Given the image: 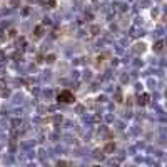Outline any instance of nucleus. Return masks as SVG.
Masks as SVG:
<instances>
[{
    "mask_svg": "<svg viewBox=\"0 0 167 167\" xmlns=\"http://www.w3.org/2000/svg\"><path fill=\"white\" fill-rule=\"evenodd\" d=\"M57 99L60 100V102H64V104H70V102L75 100V97H74V94L70 90H62V92L57 95Z\"/></svg>",
    "mask_w": 167,
    "mask_h": 167,
    "instance_id": "obj_1",
    "label": "nucleus"
},
{
    "mask_svg": "<svg viewBox=\"0 0 167 167\" xmlns=\"http://www.w3.org/2000/svg\"><path fill=\"white\" fill-rule=\"evenodd\" d=\"M149 99H151L149 94H144L142 97H139V104H141V105H147V104H149Z\"/></svg>",
    "mask_w": 167,
    "mask_h": 167,
    "instance_id": "obj_2",
    "label": "nucleus"
},
{
    "mask_svg": "<svg viewBox=\"0 0 167 167\" xmlns=\"http://www.w3.org/2000/svg\"><path fill=\"white\" fill-rule=\"evenodd\" d=\"M154 50L161 54L162 50H164V42H162V40H159V42H157V44H156V47H154Z\"/></svg>",
    "mask_w": 167,
    "mask_h": 167,
    "instance_id": "obj_3",
    "label": "nucleus"
},
{
    "mask_svg": "<svg viewBox=\"0 0 167 167\" xmlns=\"http://www.w3.org/2000/svg\"><path fill=\"white\" fill-rule=\"evenodd\" d=\"M114 144H109V146H107V147H105V154H109V152H112V151H114Z\"/></svg>",
    "mask_w": 167,
    "mask_h": 167,
    "instance_id": "obj_4",
    "label": "nucleus"
},
{
    "mask_svg": "<svg viewBox=\"0 0 167 167\" xmlns=\"http://www.w3.org/2000/svg\"><path fill=\"white\" fill-rule=\"evenodd\" d=\"M5 80H4V79H0V89H5Z\"/></svg>",
    "mask_w": 167,
    "mask_h": 167,
    "instance_id": "obj_5",
    "label": "nucleus"
}]
</instances>
